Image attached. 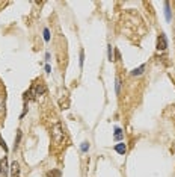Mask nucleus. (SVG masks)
<instances>
[{"instance_id":"7","label":"nucleus","mask_w":175,"mask_h":177,"mask_svg":"<svg viewBox=\"0 0 175 177\" xmlns=\"http://www.w3.org/2000/svg\"><path fill=\"white\" fill-rule=\"evenodd\" d=\"M113 138H115L116 141H121V139L124 138V132H122L119 127H116V129H115V135H113Z\"/></svg>"},{"instance_id":"10","label":"nucleus","mask_w":175,"mask_h":177,"mask_svg":"<svg viewBox=\"0 0 175 177\" xmlns=\"http://www.w3.org/2000/svg\"><path fill=\"white\" fill-rule=\"evenodd\" d=\"M21 136H23V132H21V130H17V138H15L14 148H17V147H18V144H20V141H21Z\"/></svg>"},{"instance_id":"18","label":"nucleus","mask_w":175,"mask_h":177,"mask_svg":"<svg viewBox=\"0 0 175 177\" xmlns=\"http://www.w3.org/2000/svg\"><path fill=\"white\" fill-rule=\"evenodd\" d=\"M83 62H84V52L80 50V67H83Z\"/></svg>"},{"instance_id":"20","label":"nucleus","mask_w":175,"mask_h":177,"mask_svg":"<svg viewBox=\"0 0 175 177\" xmlns=\"http://www.w3.org/2000/svg\"><path fill=\"white\" fill-rule=\"evenodd\" d=\"M0 172H2V171H0Z\"/></svg>"},{"instance_id":"8","label":"nucleus","mask_w":175,"mask_h":177,"mask_svg":"<svg viewBox=\"0 0 175 177\" xmlns=\"http://www.w3.org/2000/svg\"><path fill=\"white\" fill-rule=\"evenodd\" d=\"M145 68H146L145 65H140L139 68H134V70L131 71V76H140V74L145 71Z\"/></svg>"},{"instance_id":"14","label":"nucleus","mask_w":175,"mask_h":177,"mask_svg":"<svg viewBox=\"0 0 175 177\" xmlns=\"http://www.w3.org/2000/svg\"><path fill=\"white\" fill-rule=\"evenodd\" d=\"M113 53H115V55H113V61H119V59H121L119 50H118V49H115V50H113Z\"/></svg>"},{"instance_id":"5","label":"nucleus","mask_w":175,"mask_h":177,"mask_svg":"<svg viewBox=\"0 0 175 177\" xmlns=\"http://www.w3.org/2000/svg\"><path fill=\"white\" fill-rule=\"evenodd\" d=\"M11 169H12V177H20V165H18V162H14Z\"/></svg>"},{"instance_id":"1","label":"nucleus","mask_w":175,"mask_h":177,"mask_svg":"<svg viewBox=\"0 0 175 177\" xmlns=\"http://www.w3.org/2000/svg\"><path fill=\"white\" fill-rule=\"evenodd\" d=\"M51 135H53V139H54V142H56V144H60V142L63 141V130H62V126H60V123L54 124Z\"/></svg>"},{"instance_id":"4","label":"nucleus","mask_w":175,"mask_h":177,"mask_svg":"<svg viewBox=\"0 0 175 177\" xmlns=\"http://www.w3.org/2000/svg\"><path fill=\"white\" fill-rule=\"evenodd\" d=\"M115 151H116V153H119V154H125V151H127V147H125V144H124V142H119V144H116V145H115Z\"/></svg>"},{"instance_id":"13","label":"nucleus","mask_w":175,"mask_h":177,"mask_svg":"<svg viewBox=\"0 0 175 177\" xmlns=\"http://www.w3.org/2000/svg\"><path fill=\"white\" fill-rule=\"evenodd\" d=\"M80 150H81L83 153H86L88 150H89V142H83V144H81V147H80Z\"/></svg>"},{"instance_id":"17","label":"nucleus","mask_w":175,"mask_h":177,"mask_svg":"<svg viewBox=\"0 0 175 177\" xmlns=\"http://www.w3.org/2000/svg\"><path fill=\"white\" fill-rule=\"evenodd\" d=\"M44 40L45 41H50V30L48 29H44Z\"/></svg>"},{"instance_id":"2","label":"nucleus","mask_w":175,"mask_h":177,"mask_svg":"<svg viewBox=\"0 0 175 177\" xmlns=\"http://www.w3.org/2000/svg\"><path fill=\"white\" fill-rule=\"evenodd\" d=\"M166 47H167L166 35H164V33H160L158 38H157V49H158V50H166Z\"/></svg>"},{"instance_id":"9","label":"nucleus","mask_w":175,"mask_h":177,"mask_svg":"<svg viewBox=\"0 0 175 177\" xmlns=\"http://www.w3.org/2000/svg\"><path fill=\"white\" fill-rule=\"evenodd\" d=\"M47 177H62V172L59 169H51L47 172Z\"/></svg>"},{"instance_id":"19","label":"nucleus","mask_w":175,"mask_h":177,"mask_svg":"<svg viewBox=\"0 0 175 177\" xmlns=\"http://www.w3.org/2000/svg\"><path fill=\"white\" fill-rule=\"evenodd\" d=\"M45 70H47V73H50V70H51V68H50V65H48V64L45 65Z\"/></svg>"},{"instance_id":"3","label":"nucleus","mask_w":175,"mask_h":177,"mask_svg":"<svg viewBox=\"0 0 175 177\" xmlns=\"http://www.w3.org/2000/svg\"><path fill=\"white\" fill-rule=\"evenodd\" d=\"M0 171L3 172V175H8V171H9V165H8V157L5 156L0 162Z\"/></svg>"},{"instance_id":"11","label":"nucleus","mask_w":175,"mask_h":177,"mask_svg":"<svg viewBox=\"0 0 175 177\" xmlns=\"http://www.w3.org/2000/svg\"><path fill=\"white\" fill-rule=\"evenodd\" d=\"M5 112V96H0V114Z\"/></svg>"},{"instance_id":"6","label":"nucleus","mask_w":175,"mask_h":177,"mask_svg":"<svg viewBox=\"0 0 175 177\" xmlns=\"http://www.w3.org/2000/svg\"><path fill=\"white\" fill-rule=\"evenodd\" d=\"M164 15H166V20L170 21L172 20V15H170V8H169V2L164 3Z\"/></svg>"},{"instance_id":"16","label":"nucleus","mask_w":175,"mask_h":177,"mask_svg":"<svg viewBox=\"0 0 175 177\" xmlns=\"http://www.w3.org/2000/svg\"><path fill=\"white\" fill-rule=\"evenodd\" d=\"M121 93V79L118 77L116 79V94H119Z\"/></svg>"},{"instance_id":"12","label":"nucleus","mask_w":175,"mask_h":177,"mask_svg":"<svg viewBox=\"0 0 175 177\" xmlns=\"http://www.w3.org/2000/svg\"><path fill=\"white\" fill-rule=\"evenodd\" d=\"M107 55H109V61H113V49H112V44L107 46Z\"/></svg>"},{"instance_id":"15","label":"nucleus","mask_w":175,"mask_h":177,"mask_svg":"<svg viewBox=\"0 0 175 177\" xmlns=\"http://www.w3.org/2000/svg\"><path fill=\"white\" fill-rule=\"evenodd\" d=\"M0 145H2V147H3V150H5V151H8V145H6L5 139L2 138V135H0Z\"/></svg>"}]
</instances>
